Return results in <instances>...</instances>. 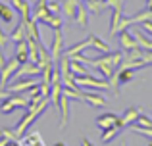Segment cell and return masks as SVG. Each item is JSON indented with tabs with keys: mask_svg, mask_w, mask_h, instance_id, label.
I'll use <instances>...</instances> for the list:
<instances>
[{
	"mask_svg": "<svg viewBox=\"0 0 152 146\" xmlns=\"http://www.w3.org/2000/svg\"><path fill=\"white\" fill-rule=\"evenodd\" d=\"M75 85L85 86V89H94V90H110V81L108 79H96L93 75H77L75 77Z\"/></svg>",
	"mask_w": 152,
	"mask_h": 146,
	"instance_id": "cell-1",
	"label": "cell"
},
{
	"mask_svg": "<svg viewBox=\"0 0 152 146\" xmlns=\"http://www.w3.org/2000/svg\"><path fill=\"white\" fill-rule=\"evenodd\" d=\"M41 81H37V79H33V77H27V79H18V81H14V83H8V86H6V90L10 94H19V92H27L29 89H33L35 85H39Z\"/></svg>",
	"mask_w": 152,
	"mask_h": 146,
	"instance_id": "cell-2",
	"label": "cell"
},
{
	"mask_svg": "<svg viewBox=\"0 0 152 146\" xmlns=\"http://www.w3.org/2000/svg\"><path fill=\"white\" fill-rule=\"evenodd\" d=\"M18 68H19V62L15 60V58L6 60V65L0 69V89H6V86H8V83L12 81L14 73L18 71Z\"/></svg>",
	"mask_w": 152,
	"mask_h": 146,
	"instance_id": "cell-3",
	"label": "cell"
},
{
	"mask_svg": "<svg viewBox=\"0 0 152 146\" xmlns=\"http://www.w3.org/2000/svg\"><path fill=\"white\" fill-rule=\"evenodd\" d=\"M39 75H42V69L39 68V64H33V62H25V64H19L18 71L14 73V81H18V79L21 77H39Z\"/></svg>",
	"mask_w": 152,
	"mask_h": 146,
	"instance_id": "cell-4",
	"label": "cell"
},
{
	"mask_svg": "<svg viewBox=\"0 0 152 146\" xmlns=\"http://www.w3.org/2000/svg\"><path fill=\"white\" fill-rule=\"evenodd\" d=\"M64 54V33L62 29H56L54 31V41H52V46H50V58H52V64H58L60 58Z\"/></svg>",
	"mask_w": 152,
	"mask_h": 146,
	"instance_id": "cell-5",
	"label": "cell"
},
{
	"mask_svg": "<svg viewBox=\"0 0 152 146\" xmlns=\"http://www.w3.org/2000/svg\"><path fill=\"white\" fill-rule=\"evenodd\" d=\"M142 113V110L141 108H137V106H131V108H127L125 112L119 115V125H121L123 129L125 127H129V125H133L135 121H137V117Z\"/></svg>",
	"mask_w": 152,
	"mask_h": 146,
	"instance_id": "cell-6",
	"label": "cell"
},
{
	"mask_svg": "<svg viewBox=\"0 0 152 146\" xmlns=\"http://www.w3.org/2000/svg\"><path fill=\"white\" fill-rule=\"evenodd\" d=\"M58 110H60V129H64L67 125V121H69V98L66 94L60 96Z\"/></svg>",
	"mask_w": 152,
	"mask_h": 146,
	"instance_id": "cell-7",
	"label": "cell"
},
{
	"mask_svg": "<svg viewBox=\"0 0 152 146\" xmlns=\"http://www.w3.org/2000/svg\"><path fill=\"white\" fill-rule=\"evenodd\" d=\"M119 44H121V50L123 52H129V50H135V48H139V44H137V41H135V37H133V33H129V31H119Z\"/></svg>",
	"mask_w": 152,
	"mask_h": 146,
	"instance_id": "cell-8",
	"label": "cell"
},
{
	"mask_svg": "<svg viewBox=\"0 0 152 146\" xmlns=\"http://www.w3.org/2000/svg\"><path fill=\"white\" fill-rule=\"evenodd\" d=\"M114 125H119V115H115V113H102L100 117H96V127L100 131L110 129Z\"/></svg>",
	"mask_w": 152,
	"mask_h": 146,
	"instance_id": "cell-9",
	"label": "cell"
},
{
	"mask_svg": "<svg viewBox=\"0 0 152 146\" xmlns=\"http://www.w3.org/2000/svg\"><path fill=\"white\" fill-rule=\"evenodd\" d=\"M19 146H46V142L42 140V135H41V133H39V131H33V133H29V135L21 137Z\"/></svg>",
	"mask_w": 152,
	"mask_h": 146,
	"instance_id": "cell-10",
	"label": "cell"
},
{
	"mask_svg": "<svg viewBox=\"0 0 152 146\" xmlns=\"http://www.w3.org/2000/svg\"><path fill=\"white\" fill-rule=\"evenodd\" d=\"M12 2V8L18 10V14L21 15V21H27L31 19V4L25 2V0H10Z\"/></svg>",
	"mask_w": 152,
	"mask_h": 146,
	"instance_id": "cell-11",
	"label": "cell"
},
{
	"mask_svg": "<svg viewBox=\"0 0 152 146\" xmlns=\"http://www.w3.org/2000/svg\"><path fill=\"white\" fill-rule=\"evenodd\" d=\"M133 37H135V41H137V44H139V48H142V50H150L152 52V37L148 33H145V31H133Z\"/></svg>",
	"mask_w": 152,
	"mask_h": 146,
	"instance_id": "cell-12",
	"label": "cell"
},
{
	"mask_svg": "<svg viewBox=\"0 0 152 146\" xmlns=\"http://www.w3.org/2000/svg\"><path fill=\"white\" fill-rule=\"evenodd\" d=\"M83 102H87V104L94 106V108H104V106H108V100L100 94H94V92H83Z\"/></svg>",
	"mask_w": 152,
	"mask_h": 146,
	"instance_id": "cell-13",
	"label": "cell"
},
{
	"mask_svg": "<svg viewBox=\"0 0 152 146\" xmlns=\"http://www.w3.org/2000/svg\"><path fill=\"white\" fill-rule=\"evenodd\" d=\"M14 58L19 62V64L29 62V48H27V41L15 42V54H14Z\"/></svg>",
	"mask_w": 152,
	"mask_h": 146,
	"instance_id": "cell-14",
	"label": "cell"
},
{
	"mask_svg": "<svg viewBox=\"0 0 152 146\" xmlns=\"http://www.w3.org/2000/svg\"><path fill=\"white\" fill-rule=\"evenodd\" d=\"M73 21L77 23L81 29H87V25H89V10H87V6L79 4V6H77V12H75Z\"/></svg>",
	"mask_w": 152,
	"mask_h": 146,
	"instance_id": "cell-15",
	"label": "cell"
},
{
	"mask_svg": "<svg viewBox=\"0 0 152 146\" xmlns=\"http://www.w3.org/2000/svg\"><path fill=\"white\" fill-rule=\"evenodd\" d=\"M87 48H91V35L85 38V41H81V42H77V44H73L71 48L64 50V56L71 58V56H75V54H81V52H85Z\"/></svg>",
	"mask_w": 152,
	"mask_h": 146,
	"instance_id": "cell-16",
	"label": "cell"
},
{
	"mask_svg": "<svg viewBox=\"0 0 152 146\" xmlns=\"http://www.w3.org/2000/svg\"><path fill=\"white\" fill-rule=\"evenodd\" d=\"M79 4H81V0H62V14L67 19H73Z\"/></svg>",
	"mask_w": 152,
	"mask_h": 146,
	"instance_id": "cell-17",
	"label": "cell"
},
{
	"mask_svg": "<svg viewBox=\"0 0 152 146\" xmlns=\"http://www.w3.org/2000/svg\"><path fill=\"white\" fill-rule=\"evenodd\" d=\"M23 23H25V29H27V37H33L37 42H41V44H42L41 31H39V27H37L39 21H35V19L31 17V19H27V21H23Z\"/></svg>",
	"mask_w": 152,
	"mask_h": 146,
	"instance_id": "cell-18",
	"label": "cell"
},
{
	"mask_svg": "<svg viewBox=\"0 0 152 146\" xmlns=\"http://www.w3.org/2000/svg\"><path fill=\"white\" fill-rule=\"evenodd\" d=\"M8 38H10L12 42H19V41H25L27 38V29H25V23L19 21L18 27H14V31H12L10 35H8Z\"/></svg>",
	"mask_w": 152,
	"mask_h": 146,
	"instance_id": "cell-19",
	"label": "cell"
},
{
	"mask_svg": "<svg viewBox=\"0 0 152 146\" xmlns=\"http://www.w3.org/2000/svg\"><path fill=\"white\" fill-rule=\"evenodd\" d=\"M121 133H123V127H121V125H114V127H110V129H104L102 135H100V140L108 144V142H112V140H114L118 135H121Z\"/></svg>",
	"mask_w": 152,
	"mask_h": 146,
	"instance_id": "cell-20",
	"label": "cell"
},
{
	"mask_svg": "<svg viewBox=\"0 0 152 146\" xmlns=\"http://www.w3.org/2000/svg\"><path fill=\"white\" fill-rule=\"evenodd\" d=\"M91 48L96 50L98 54H106V52H110V46H108L100 37H96V35H91Z\"/></svg>",
	"mask_w": 152,
	"mask_h": 146,
	"instance_id": "cell-21",
	"label": "cell"
},
{
	"mask_svg": "<svg viewBox=\"0 0 152 146\" xmlns=\"http://www.w3.org/2000/svg\"><path fill=\"white\" fill-rule=\"evenodd\" d=\"M69 71L77 77V75H89V69L85 68L83 62H77V60H71L69 58Z\"/></svg>",
	"mask_w": 152,
	"mask_h": 146,
	"instance_id": "cell-22",
	"label": "cell"
},
{
	"mask_svg": "<svg viewBox=\"0 0 152 146\" xmlns=\"http://www.w3.org/2000/svg\"><path fill=\"white\" fill-rule=\"evenodd\" d=\"M85 6L93 14H102L104 8H106V2H102V0H85Z\"/></svg>",
	"mask_w": 152,
	"mask_h": 146,
	"instance_id": "cell-23",
	"label": "cell"
},
{
	"mask_svg": "<svg viewBox=\"0 0 152 146\" xmlns=\"http://www.w3.org/2000/svg\"><path fill=\"white\" fill-rule=\"evenodd\" d=\"M41 23H45L46 27H50V29H62V17H60V15H46L45 19H41Z\"/></svg>",
	"mask_w": 152,
	"mask_h": 146,
	"instance_id": "cell-24",
	"label": "cell"
},
{
	"mask_svg": "<svg viewBox=\"0 0 152 146\" xmlns=\"http://www.w3.org/2000/svg\"><path fill=\"white\" fill-rule=\"evenodd\" d=\"M0 17H2L4 23H12L14 21V8L0 2Z\"/></svg>",
	"mask_w": 152,
	"mask_h": 146,
	"instance_id": "cell-25",
	"label": "cell"
},
{
	"mask_svg": "<svg viewBox=\"0 0 152 146\" xmlns=\"http://www.w3.org/2000/svg\"><path fill=\"white\" fill-rule=\"evenodd\" d=\"M123 17V12L112 10V21H110V35H118V25Z\"/></svg>",
	"mask_w": 152,
	"mask_h": 146,
	"instance_id": "cell-26",
	"label": "cell"
},
{
	"mask_svg": "<svg viewBox=\"0 0 152 146\" xmlns=\"http://www.w3.org/2000/svg\"><path fill=\"white\" fill-rule=\"evenodd\" d=\"M14 110H15V104L10 100V96L4 98V100L0 102V112H2V113H6V115H8V113H12Z\"/></svg>",
	"mask_w": 152,
	"mask_h": 146,
	"instance_id": "cell-27",
	"label": "cell"
},
{
	"mask_svg": "<svg viewBox=\"0 0 152 146\" xmlns=\"http://www.w3.org/2000/svg\"><path fill=\"white\" fill-rule=\"evenodd\" d=\"M135 125H139V127H152V117L141 113V115L137 117V121H135Z\"/></svg>",
	"mask_w": 152,
	"mask_h": 146,
	"instance_id": "cell-28",
	"label": "cell"
},
{
	"mask_svg": "<svg viewBox=\"0 0 152 146\" xmlns=\"http://www.w3.org/2000/svg\"><path fill=\"white\" fill-rule=\"evenodd\" d=\"M46 8L52 15H62V2H46Z\"/></svg>",
	"mask_w": 152,
	"mask_h": 146,
	"instance_id": "cell-29",
	"label": "cell"
},
{
	"mask_svg": "<svg viewBox=\"0 0 152 146\" xmlns=\"http://www.w3.org/2000/svg\"><path fill=\"white\" fill-rule=\"evenodd\" d=\"M123 4H125V0H106V8H112L118 12H123Z\"/></svg>",
	"mask_w": 152,
	"mask_h": 146,
	"instance_id": "cell-30",
	"label": "cell"
},
{
	"mask_svg": "<svg viewBox=\"0 0 152 146\" xmlns=\"http://www.w3.org/2000/svg\"><path fill=\"white\" fill-rule=\"evenodd\" d=\"M141 27H142V31H145V33H148L150 37H152V19H146V21H142Z\"/></svg>",
	"mask_w": 152,
	"mask_h": 146,
	"instance_id": "cell-31",
	"label": "cell"
},
{
	"mask_svg": "<svg viewBox=\"0 0 152 146\" xmlns=\"http://www.w3.org/2000/svg\"><path fill=\"white\" fill-rule=\"evenodd\" d=\"M141 58H142V60H145L148 65H152V52H150V50H142Z\"/></svg>",
	"mask_w": 152,
	"mask_h": 146,
	"instance_id": "cell-32",
	"label": "cell"
},
{
	"mask_svg": "<svg viewBox=\"0 0 152 146\" xmlns=\"http://www.w3.org/2000/svg\"><path fill=\"white\" fill-rule=\"evenodd\" d=\"M8 41H10V38H8V35L0 31V48H4V46L8 44Z\"/></svg>",
	"mask_w": 152,
	"mask_h": 146,
	"instance_id": "cell-33",
	"label": "cell"
},
{
	"mask_svg": "<svg viewBox=\"0 0 152 146\" xmlns=\"http://www.w3.org/2000/svg\"><path fill=\"white\" fill-rule=\"evenodd\" d=\"M6 65V56H4V48H0V69Z\"/></svg>",
	"mask_w": 152,
	"mask_h": 146,
	"instance_id": "cell-34",
	"label": "cell"
},
{
	"mask_svg": "<svg viewBox=\"0 0 152 146\" xmlns=\"http://www.w3.org/2000/svg\"><path fill=\"white\" fill-rule=\"evenodd\" d=\"M10 96V92H8L6 89H0V100H4V98H8Z\"/></svg>",
	"mask_w": 152,
	"mask_h": 146,
	"instance_id": "cell-35",
	"label": "cell"
},
{
	"mask_svg": "<svg viewBox=\"0 0 152 146\" xmlns=\"http://www.w3.org/2000/svg\"><path fill=\"white\" fill-rule=\"evenodd\" d=\"M81 146H94L89 139H81Z\"/></svg>",
	"mask_w": 152,
	"mask_h": 146,
	"instance_id": "cell-36",
	"label": "cell"
},
{
	"mask_svg": "<svg viewBox=\"0 0 152 146\" xmlns=\"http://www.w3.org/2000/svg\"><path fill=\"white\" fill-rule=\"evenodd\" d=\"M4 146H19V142H18V140H8Z\"/></svg>",
	"mask_w": 152,
	"mask_h": 146,
	"instance_id": "cell-37",
	"label": "cell"
},
{
	"mask_svg": "<svg viewBox=\"0 0 152 146\" xmlns=\"http://www.w3.org/2000/svg\"><path fill=\"white\" fill-rule=\"evenodd\" d=\"M146 8H148V10L152 12V0H146Z\"/></svg>",
	"mask_w": 152,
	"mask_h": 146,
	"instance_id": "cell-38",
	"label": "cell"
},
{
	"mask_svg": "<svg viewBox=\"0 0 152 146\" xmlns=\"http://www.w3.org/2000/svg\"><path fill=\"white\" fill-rule=\"evenodd\" d=\"M54 146H66V142H62V140H60V142H56Z\"/></svg>",
	"mask_w": 152,
	"mask_h": 146,
	"instance_id": "cell-39",
	"label": "cell"
},
{
	"mask_svg": "<svg viewBox=\"0 0 152 146\" xmlns=\"http://www.w3.org/2000/svg\"><path fill=\"white\" fill-rule=\"evenodd\" d=\"M121 146H127V144H125V142H121Z\"/></svg>",
	"mask_w": 152,
	"mask_h": 146,
	"instance_id": "cell-40",
	"label": "cell"
},
{
	"mask_svg": "<svg viewBox=\"0 0 152 146\" xmlns=\"http://www.w3.org/2000/svg\"><path fill=\"white\" fill-rule=\"evenodd\" d=\"M148 146H152V142H150V144H148Z\"/></svg>",
	"mask_w": 152,
	"mask_h": 146,
	"instance_id": "cell-41",
	"label": "cell"
},
{
	"mask_svg": "<svg viewBox=\"0 0 152 146\" xmlns=\"http://www.w3.org/2000/svg\"><path fill=\"white\" fill-rule=\"evenodd\" d=\"M102 2H106V0H102Z\"/></svg>",
	"mask_w": 152,
	"mask_h": 146,
	"instance_id": "cell-42",
	"label": "cell"
}]
</instances>
